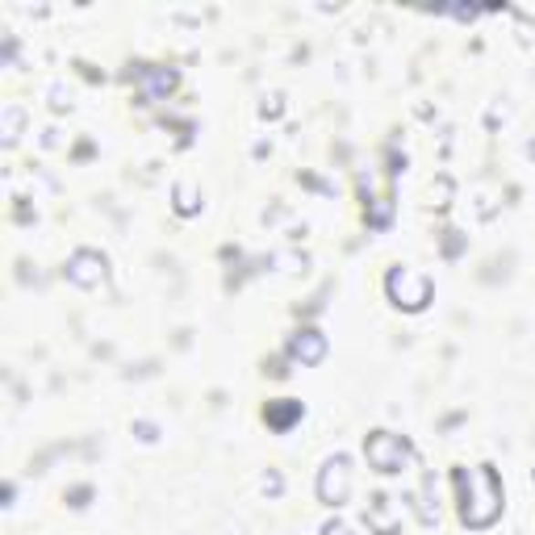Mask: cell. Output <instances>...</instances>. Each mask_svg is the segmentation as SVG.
<instances>
[{"instance_id": "cell-6", "label": "cell", "mask_w": 535, "mask_h": 535, "mask_svg": "<svg viewBox=\"0 0 535 535\" xmlns=\"http://www.w3.org/2000/svg\"><path fill=\"white\" fill-rule=\"evenodd\" d=\"M288 356L298 360V364H318V360L327 356V335H318V330H298V335L288 339Z\"/></svg>"}, {"instance_id": "cell-2", "label": "cell", "mask_w": 535, "mask_h": 535, "mask_svg": "<svg viewBox=\"0 0 535 535\" xmlns=\"http://www.w3.org/2000/svg\"><path fill=\"white\" fill-rule=\"evenodd\" d=\"M364 456L368 465L377 468V473H402V468L414 460V447H410V439L402 435H389V431H372V435L364 439Z\"/></svg>"}, {"instance_id": "cell-3", "label": "cell", "mask_w": 535, "mask_h": 535, "mask_svg": "<svg viewBox=\"0 0 535 535\" xmlns=\"http://www.w3.org/2000/svg\"><path fill=\"white\" fill-rule=\"evenodd\" d=\"M389 298L406 309H423L431 301V280L423 272H414V268H393L389 272Z\"/></svg>"}, {"instance_id": "cell-7", "label": "cell", "mask_w": 535, "mask_h": 535, "mask_svg": "<svg viewBox=\"0 0 535 535\" xmlns=\"http://www.w3.org/2000/svg\"><path fill=\"white\" fill-rule=\"evenodd\" d=\"M134 79L147 89V100H155V97H163V92L176 89V71H168V68H139L134 71Z\"/></svg>"}, {"instance_id": "cell-9", "label": "cell", "mask_w": 535, "mask_h": 535, "mask_svg": "<svg viewBox=\"0 0 535 535\" xmlns=\"http://www.w3.org/2000/svg\"><path fill=\"white\" fill-rule=\"evenodd\" d=\"M389 502H393V498H377V502H372V510H368V523L377 527L381 535H393L397 531V523L389 519Z\"/></svg>"}, {"instance_id": "cell-13", "label": "cell", "mask_w": 535, "mask_h": 535, "mask_svg": "<svg viewBox=\"0 0 535 535\" xmlns=\"http://www.w3.org/2000/svg\"><path fill=\"white\" fill-rule=\"evenodd\" d=\"M264 489H268V494H277V489H280V477H277V473H268V481H264Z\"/></svg>"}, {"instance_id": "cell-1", "label": "cell", "mask_w": 535, "mask_h": 535, "mask_svg": "<svg viewBox=\"0 0 535 535\" xmlns=\"http://www.w3.org/2000/svg\"><path fill=\"white\" fill-rule=\"evenodd\" d=\"M452 481L460 489V519H465V527L481 531V527H489L502 515V486H498V473L489 465L456 468Z\"/></svg>"}, {"instance_id": "cell-12", "label": "cell", "mask_w": 535, "mask_h": 535, "mask_svg": "<svg viewBox=\"0 0 535 535\" xmlns=\"http://www.w3.org/2000/svg\"><path fill=\"white\" fill-rule=\"evenodd\" d=\"M322 535H351V531H347L343 523H327V527H322Z\"/></svg>"}, {"instance_id": "cell-4", "label": "cell", "mask_w": 535, "mask_h": 535, "mask_svg": "<svg viewBox=\"0 0 535 535\" xmlns=\"http://www.w3.org/2000/svg\"><path fill=\"white\" fill-rule=\"evenodd\" d=\"M318 498L327 506H343L351 498V460L347 456H330L318 473Z\"/></svg>"}, {"instance_id": "cell-5", "label": "cell", "mask_w": 535, "mask_h": 535, "mask_svg": "<svg viewBox=\"0 0 535 535\" xmlns=\"http://www.w3.org/2000/svg\"><path fill=\"white\" fill-rule=\"evenodd\" d=\"M68 280L79 288H100L105 285V256L100 251H76V256L68 259Z\"/></svg>"}, {"instance_id": "cell-10", "label": "cell", "mask_w": 535, "mask_h": 535, "mask_svg": "<svg viewBox=\"0 0 535 535\" xmlns=\"http://www.w3.org/2000/svg\"><path fill=\"white\" fill-rule=\"evenodd\" d=\"M17 126H21V110H5V142L17 139Z\"/></svg>"}, {"instance_id": "cell-8", "label": "cell", "mask_w": 535, "mask_h": 535, "mask_svg": "<svg viewBox=\"0 0 535 535\" xmlns=\"http://www.w3.org/2000/svg\"><path fill=\"white\" fill-rule=\"evenodd\" d=\"M301 414H306V406H301V402H293V397H285V402H268V410H264V418H268V426H272V431H288V426L298 423Z\"/></svg>"}, {"instance_id": "cell-11", "label": "cell", "mask_w": 535, "mask_h": 535, "mask_svg": "<svg viewBox=\"0 0 535 535\" xmlns=\"http://www.w3.org/2000/svg\"><path fill=\"white\" fill-rule=\"evenodd\" d=\"M180 214H197V197H193L189 184H180V201H176Z\"/></svg>"}]
</instances>
